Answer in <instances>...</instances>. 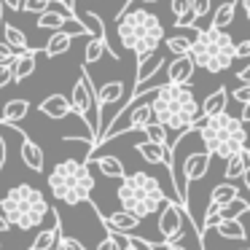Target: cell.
<instances>
[{"mask_svg":"<svg viewBox=\"0 0 250 250\" xmlns=\"http://www.w3.org/2000/svg\"><path fill=\"white\" fill-rule=\"evenodd\" d=\"M153 119L164 124L175 135V140L186 137L199 126L202 119V105L194 97L191 86H180V83H162L153 92Z\"/></svg>","mask_w":250,"mask_h":250,"instance_id":"obj_1","label":"cell"},{"mask_svg":"<svg viewBox=\"0 0 250 250\" xmlns=\"http://www.w3.org/2000/svg\"><path fill=\"white\" fill-rule=\"evenodd\" d=\"M119 41L126 51L135 54V60L159 51V43L164 41V24L159 22L156 14L146 11V8H132L124 17H119Z\"/></svg>","mask_w":250,"mask_h":250,"instance_id":"obj_2","label":"cell"},{"mask_svg":"<svg viewBox=\"0 0 250 250\" xmlns=\"http://www.w3.org/2000/svg\"><path fill=\"white\" fill-rule=\"evenodd\" d=\"M194 132L199 135L205 151L212 153V156H221L223 162H229L237 153H245L248 129H245L242 119H237L231 113H221L215 119H202Z\"/></svg>","mask_w":250,"mask_h":250,"instance_id":"obj_3","label":"cell"},{"mask_svg":"<svg viewBox=\"0 0 250 250\" xmlns=\"http://www.w3.org/2000/svg\"><path fill=\"white\" fill-rule=\"evenodd\" d=\"M0 212L8 218L11 226L30 231V229H38L46 221V215L54 212V207L49 205V199L43 196L41 188L30 183H19L8 188V194L0 199Z\"/></svg>","mask_w":250,"mask_h":250,"instance_id":"obj_4","label":"cell"},{"mask_svg":"<svg viewBox=\"0 0 250 250\" xmlns=\"http://www.w3.org/2000/svg\"><path fill=\"white\" fill-rule=\"evenodd\" d=\"M116 196H119L121 210L137 215L140 221L148 215H153V212H159V207H164L169 202L162 191V183L148 172L126 175L119 183V188H116Z\"/></svg>","mask_w":250,"mask_h":250,"instance_id":"obj_5","label":"cell"},{"mask_svg":"<svg viewBox=\"0 0 250 250\" xmlns=\"http://www.w3.org/2000/svg\"><path fill=\"white\" fill-rule=\"evenodd\" d=\"M49 188L51 196L65 202L67 207H78L89 202L94 191V175L89 172V162H76V159L60 162L49 175Z\"/></svg>","mask_w":250,"mask_h":250,"instance_id":"obj_6","label":"cell"},{"mask_svg":"<svg viewBox=\"0 0 250 250\" xmlns=\"http://www.w3.org/2000/svg\"><path fill=\"white\" fill-rule=\"evenodd\" d=\"M191 57H194L196 67H202V70L223 73L237 60V43H234V38L226 30H218V27L196 30Z\"/></svg>","mask_w":250,"mask_h":250,"instance_id":"obj_7","label":"cell"},{"mask_svg":"<svg viewBox=\"0 0 250 250\" xmlns=\"http://www.w3.org/2000/svg\"><path fill=\"white\" fill-rule=\"evenodd\" d=\"M70 103H73V110L78 113V119L89 126V132H92V143H94L97 140V124L89 119V110H92V105L97 103V89H94L92 78H89L86 65H81V70H78V78H76L73 92H70Z\"/></svg>","mask_w":250,"mask_h":250,"instance_id":"obj_8","label":"cell"},{"mask_svg":"<svg viewBox=\"0 0 250 250\" xmlns=\"http://www.w3.org/2000/svg\"><path fill=\"white\" fill-rule=\"evenodd\" d=\"M186 223L196 226L194 218L188 215V207L186 205H178V202H167L159 212V234H162V242H178L183 239V231H186Z\"/></svg>","mask_w":250,"mask_h":250,"instance_id":"obj_9","label":"cell"},{"mask_svg":"<svg viewBox=\"0 0 250 250\" xmlns=\"http://www.w3.org/2000/svg\"><path fill=\"white\" fill-rule=\"evenodd\" d=\"M94 215L103 221V226L108 229V234L132 237V231H135V229H140V218L132 215V212H126V210H119V212H113V215H100V210L94 207Z\"/></svg>","mask_w":250,"mask_h":250,"instance_id":"obj_10","label":"cell"},{"mask_svg":"<svg viewBox=\"0 0 250 250\" xmlns=\"http://www.w3.org/2000/svg\"><path fill=\"white\" fill-rule=\"evenodd\" d=\"M121 97H124V83H121V81H108V83H103V86L97 89V140H100V126H103V110H105V105L119 103ZM97 140L89 146V151L97 146Z\"/></svg>","mask_w":250,"mask_h":250,"instance_id":"obj_11","label":"cell"},{"mask_svg":"<svg viewBox=\"0 0 250 250\" xmlns=\"http://www.w3.org/2000/svg\"><path fill=\"white\" fill-rule=\"evenodd\" d=\"M151 121H156V119H153V105H151V103H140V105H135V108L129 110V124L121 126V129H116L113 135L108 137V140H113V137H121V135H126V132L146 129ZM108 140H105V143H108Z\"/></svg>","mask_w":250,"mask_h":250,"instance_id":"obj_12","label":"cell"},{"mask_svg":"<svg viewBox=\"0 0 250 250\" xmlns=\"http://www.w3.org/2000/svg\"><path fill=\"white\" fill-rule=\"evenodd\" d=\"M210 159H212V153H207V151H196V153H191V156L186 159V164H183V188L186 191H188V183L202 180L207 175Z\"/></svg>","mask_w":250,"mask_h":250,"instance_id":"obj_13","label":"cell"},{"mask_svg":"<svg viewBox=\"0 0 250 250\" xmlns=\"http://www.w3.org/2000/svg\"><path fill=\"white\" fill-rule=\"evenodd\" d=\"M14 129H19V126H14ZM19 135H22V148H19V156H22L24 167H30L33 172H43V167H46V153H43V148H41L35 140H30V137L24 135L22 129H19Z\"/></svg>","mask_w":250,"mask_h":250,"instance_id":"obj_14","label":"cell"},{"mask_svg":"<svg viewBox=\"0 0 250 250\" xmlns=\"http://www.w3.org/2000/svg\"><path fill=\"white\" fill-rule=\"evenodd\" d=\"M194 57H175L167 65V83H180V86H188L191 78H194Z\"/></svg>","mask_w":250,"mask_h":250,"instance_id":"obj_15","label":"cell"},{"mask_svg":"<svg viewBox=\"0 0 250 250\" xmlns=\"http://www.w3.org/2000/svg\"><path fill=\"white\" fill-rule=\"evenodd\" d=\"M164 67V57L159 54V51H153V54L143 57V60H137V70H135V89L146 86L148 81H151L153 76H159V70Z\"/></svg>","mask_w":250,"mask_h":250,"instance_id":"obj_16","label":"cell"},{"mask_svg":"<svg viewBox=\"0 0 250 250\" xmlns=\"http://www.w3.org/2000/svg\"><path fill=\"white\" fill-rule=\"evenodd\" d=\"M54 215V226L51 229H41L38 237L30 242L27 250H54L57 245H60V237H62V221H60V212H51Z\"/></svg>","mask_w":250,"mask_h":250,"instance_id":"obj_17","label":"cell"},{"mask_svg":"<svg viewBox=\"0 0 250 250\" xmlns=\"http://www.w3.org/2000/svg\"><path fill=\"white\" fill-rule=\"evenodd\" d=\"M41 113L54 119V121H60V119H67L70 113H76V110H73L70 97H65V94H49V97L41 103Z\"/></svg>","mask_w":250,"mask_h":250,"instance_id":"obj_18","label":"cell"},{"mask_svg":"<svg viewBox=\"0 0 250 250\" xmlns=\"http://www.w3.org/2000/svg\"><path fill=\"white\" fill-rule=\"evenodd\" d=\"M229 97H231V92H229L226 86L215 89V92L210 94L207 100H202V119H215V116L221 113H229Z\"/></svg>","mask_w":250,"mask_h":250,"instance_id":"obj_19","label":"cell"},{"mask_svg":"<svg viewBox=\"0 0 250 250\" xmlns=\"http://www.w3.org/2000/svg\"><path fill=\"white\" fill-rule=\"evenodd\" d=\"M76 30H60V33H54L49 38V43L43 46V54L49 57V60H54V57H62V54H67L70 51V46H73V38H76Z\"/></svg>","mask_w":250,"mask_h":250,"instance_id":"obj_20","label":"cell"},{"mask_svg":"<svg viewBox=\"0 0 250 250\" xmlns=\"http://www.w3.org/2000/svg\"><path fill=\"white\" fill-rule=\"evenodd\" d=\"M35 57H38V49L19 51V54H17V60L11 62V67H14V83L27 81V78L35 73Z\"/></svg>","mask_w":250,"mask_h":250,"instance_id":"obj_21","label":"cell"},{"mask_svg":"<svg viewBox=\"0 0 250 250\" xmlns=\"http://www.w3.org/2000/svg\"><path fill=\"white\" fill-rule=\"evenodd\" d=\"M30 113V103L24 97H17V100H8L6 108H3V116H0V124L6 126H19V121Z\"/></svg>","mask_w":250,"mask_h":250,"instance_id":"obj_22","label":"cell"},{"mask_svg":"<svg viewBox=\"0 0 250 250\" xmlns=\"http://www.w3.org/2000/svg\"><path fill=\"white\" fill-rule=\"evenodd\" d=\"M218 237L221 239H234V242H245L248 245V229L239 223V218H223L215 226Z\"/></svg>","mask_w":250,"mask_h":250,"instance_id":"obj_23","label":"cell"},{"mask_svg":"<svg viewBox=\"0 0 250 250\" xmlns=\"http://www.w3.org/2000/svg\"><path fill=\"white\" fill-rule=\"evenodd\" d=\"M94 164H97V169L105 175V178H110V180H124L126 178V169H124V162H121L119 156H100V159H94Z\"/></svg>","mask_w":250,"mask_h":250,"instance_id":"obj_24","label":"cell"},{"mask_svg":"<svg viewBox=\"0 0 250 250\" xmlns=\"http://www.w3.org/2000/svg\"><path fill=\"white\" fill-rule=\"evenodd\" d=\"M248 167H250V151H245V153H237V156H231L226 162V167H223V178L226 180H242L245 178V172H248Z\"/></svg>","mask_w":250,"mask_h":250,"instance_id":"obj_25","label":"cell"},{"mask_svg":"<svg viewBox=\"0 0 250 250\" xmlns=\"http://www.w3.org/2000/svg\"><path fill=\"white\" fill-rule=\"evenodd\" d=\"M81 22L86 24V30L94 35V38H100V41H105V43L110 46V41H108V35H105V22L100 19V14L97 11H83V17H81ZM110 54L116 57V46H110ZM119 60V57H116Z\"/></svg>","mask_w":250,"mask_h":250,"instance_id":"obj_26","label":"cell"},{"mask_svg":"<svg viewBox=\"0 0 250 250\" xmlns=\"http://www.w3.org/2000/svg\"><path fill=\"white\" fill-rule=\"evenodd\" d=\"M237 6H239V0H223L221 6L215 8V14H212V22H210V27L226 30L229 24H231V19H234V11H237Z\"/></svg>","mask_w":250,"mask_h":250,"instance_id":"obj_27","label":"cell"},{"mask_svg":"<svg viewBox=\"0 0 250 250\" xmlns=\"http://www.w3.org/2000/svg\"><path fill=\"white\" fill-rule=\"evenodd\" d=\"M234 199H239V186H234L231 180L218 183L215 188H212V194H210V202H215V205H221V207L231 205Z\"/></svg>","mask_w":250,"mask_h":250,"instance_id":"obj_28","label":"cell"},{"mask_svg":"<svg viewBox=\"0 0 250 250\" xmlns=\"http://www.w3.org/2000/svg\"><path fill=\"white\" fill-rule=\"evenodd\" d=\"M3 35H6V43L11 46L14 51H30L33 46L27 43V38H24V33L19 27H14V24H3Z\"/></svg>","mask_w":250,"mask_h":250,"instance_id":"obj_29","label":"cell"},{"mask_svg":"<svg viewBox=\"0 0 250 250\" xmlns=\"http://www.w3.org/2000/svg\"><path fill=\"white\" fill-rule=\"evenodd\" d=\"M191 8H194V0H169V11L175 17V30H180L191 17Z\"/></svg>","mask_w":250,"mask_h":250,"instance_id":"obj_30","label":"cell"},{"mask_svg":"<svg viewBox=\"0 0 250 250\" xmlns=\"http://www.w3.org/2000/svg\"><path fill=\"white\" fill-rule=\"evenodd\" d=\"M164 43H167L169 54L175 57H188L191 49H194V38H188V35H169Z\"/></svg>","mask_w":250,"mask_h":250,"instance_id":"obj_31","label":"cell"},{"mask_svg":"<svg viewBox=\"0 0 250 250\" xmlns=\"http://www.w3.org/2000/svg\"><path fill=\"white\" fill-rule=\"evenodd\" d=\"M67 22H70V19H67L65 14H57V11H46V14H41V17H38V27L41 30H54V33H60ZM78 24H81V22H78Z\"/></svg>","mask_w":250,"mask_h":250,"instance_id":"obj_32","label":"cell"},{"mask_svg":"<svg viewBox=\"0 0 250 250\" xmlns=\"http://www.w3.org/2000/svg\"><path fill=\"white\" fill-rule=\"evenodd\" d=\"M210 11H212V0H194V8H191L188 22H186L180 30H194V27H196V22H199L202 17H207ZM180 30H178V33H180Z\"/></svg>","mask_w":250,"mask_h":250,"instance_id":"obj_33","label":"cell"},{"mask_svg":"<svg viewBox=\"0 0 250 250\" xmlns=\"http://www.w3.org/2000/svg\"><path fill=\"white\" fill-rule=\"evenodd\" d=\"M146 140H151V143H156V146H162V148H169V137H167V126L164 124H159V121H151V124L146 126Z\"/></svg>","mask_w":250,"mask_h":250,"instance_id":"obj_34","label":"cell"},{"mask_svg":"<svg viewBox=\"0 0 250 250\" xmlns=\"http://www.w3.org/2000/svg\"><path fill=\"white\" fill-rule=\"evenodd\" d=\"M105 51H110V46L105 43V41H100V38L89 41V43H86V49H83V65H92V62H100V60H103V54H105Z\"/></svg>","mask_w":250,"mask_h":250,"instance_id":"obj_35","label":"cell"},{"mask_svg":"<svg viewBox=\"0 0 250 250\" xmlns=\"http://www.w3.org/2000/svg\"><path fill=\"white\" fill-rule=\"evenodd\" d=\"M242 212H250V202L242 199V196H239V199H234L231 205L221 207V215H223V218H239Z\"/></svg>","mask_w":250,"mask_h":250,"instance_id":"obj_36","label":"cell"},{"mask_svg":"<svg viewBox=\"0 0 250 250\" xmlns=\"http://www.w3.org/2000/svg\"><path fill=\"white\" fill-rule=\"evenodd\" d=\"M51 3H54V0H24L22 11L24 14H38V17H41V14H46L51 8Z\"/></svg>","mask_w":250,"mask_h":250,"instance_id":"obj_37","label":"cell"},{"mask_svg":"<svg viewBox=\"0 0 250 250\" xmlns=\"http://www.w3.org/2000/svg\"><path fill=\"white\" fill-rule=\"evenodd\" d=\"M97 250H124V242H121L119 234H108V237L97 245Z\"/></svg>","mask_w":250,"mask_h":250,"instance_id":"obj_38","label":"cell"},{"mask_svg":"<svg viewBox=\"0 0 250 250\" xmlns=\"http://www.w3.org/2000/svg\"><path fill=\"white\" fill-rule=\"evenodd\" d=\"M17 54H19V51H14L11 46L6 43V41L0 43V65H11V62L17 60Z\"/></svg>","mask_w":250,"mask_h":250,"instance_id":"obj_39","label":"cell"},{"mask_svg":"<svg viewBox=\"0 0 250 250\" xmlns=\"http://www.w3.org/2000/svg\"><path fill=\"white\" fill-rule=\"evenodd\" d=\"M57 248H60V250H86L78 239L67 237V234H62V237H60V245H57Z\"/></svg>","mask_w":250,"mask_h":250,"instance_id":"obj_40","label":"cell"},{"mask_svg":"<svg viewBox=\"0 0 250 250\" xmlns=\"http://www.w3.org/2000/svg\"><path fill=\"white\" fill-rule=\"evenodd\" d=\"M231 97L237 100L239 105H248V103H250V86H239V89H234Z\"/></svg>","mask_w":250,"mask_h":250,"instance_id":"obj_41","label":"cell"},{"mask_svg":"<svg viewBox=\"0 0 250 250\" xmlns=\"http://www.w3.org/2000/svg\"><path fill=\"white\" fill-rule=\"evenodd\" d=\"M8 81H14V67L11 65H0V89L8 86Z\"/></svg>","mask_w":250,"mask_h":250,"instance_id":"obj_42","label":"cell"},{"mask_svg":"<svg viewBox=\"0 0 250 250\" xmlns=\"http://www.w3.org/2000/svg\"><path fill=\"white\" fill-rule=\"evenodd\" d=\"M6 162H8V143L3 140V135H0V169L6 167Z\"/></svg>","mask_w":250,"mask_h":250,"instance_id":"obj_43","label":"cell"},{"mask_svg":"<svg viewBox=\"0 0 250 250\" xmlns=\"http://www.w3.org/2000/svg\"><path fill=\"white\" fill-rule=\"evenodd\" d=\"M245 57H250V38L237 43V60H245Z\"/></svg>","mask_w":250,"mask_h":250,"instance_id":"obj_44","label":"cell"},{"mask_svg":"<svg viewBox=\"0 0 250 250\" xmlns=\"http://www.w3.org/2000/svg\"><path fill=\"white\" fill-rule=\"evenodd\" d=\"M237 78H239V83H242V86H250V65H245L242 70L237 73Z\"/></svg>","mask_w":250,"mask_h":250,"instance_id":"obj_45","label":"cell"},{"mask_svg":"<svg viewBox=\"0 0 250 250\" xmlns=\"http://www.w3.org/2000/svg\"><path fill=\"white\" fill-rule=\"evenodd\" d=\"M143 3H162V0H143ZM132 6H135V0H126V3L121 6V11L116 14V17H124L126 11H132Z\"/></svg>","mask_w":250,"mask_h":250,"instance_id":"obj_46","label":"cell"},{"mask_svg":"<svg viewBox=\"0 0 250 250\" xmlns=\"http://www.w3.org/2000/svg\"><path fill=\"white\" fill-rule=\"evenodd\" d=\"M3 6H6L8 11H22V8H24V0H3Z\"/></svg>","mask_w":250,"mask_h":250,"instance_id":"obj_47","label":"cell"},{"mask_svg":"<svg viewBox=\"0 0 250 250\" xmlns=\"http://www.w3.org/2000/svg\"><path fill=\"white\" fill-rule=\"evenodd\" d=\"M124 250H140V242L135 237H124Z\"/></svg>","mask_w":250,"mask_h":250,"instance_id":"obj_48","label":"cell"},{"mask_svg":"<svg viewBox=\"0 0 250 250\" xmlns=\"http://www.w3.org/2000/svg\"><path fill=\"white\" fill-rule=\"evenodd\" d=\"M239 119H242V124H250V103L242 105V116H239Z\"/></svg>","mask_w":250,"mask_h":250,"instance_id":"obj_49","label":"cell"},{"mask_svg":"<svg viewBox=\"0 0 250 250\" xmlns=\"http://www.w3.org/2000/svg\"><path fill=\"white\" fill-rule=\"evenodd\" d=\"M162 245H164V250H186L180 242H162Z\"/></svg>","mask_w":250,"mask_h":250,"instance_id":"obj_50","label":"cell"},{"mask_svg":"<svg viewBox=\"0 0 250 250\" xmlns=\"http://www.w3.org/2000/svg\"><path fill=\"white\" fill-rule=\"evenodd\" d=\"M8 229H11V223H8V218L0 212V231H8Z\"/></svg>","mask_w":250,"mask_h":250,"instance_id":"obj_51","label":"cell"},{"mask_svg":"<svg viewBox=\"0 0 250 250\" xmlns=\"http://www.w3.org/2000/svg\"><path fill=\"white\" fill-rule=\"evenodd\" d=\"M239 6H242V11H245V17L250 19V0H239Z\"/></svg>","mask_w":250,"mask_h":250,"instance_id":"obj_52","label":"cell"},{"mask_svg":"<svg viewBox=\"0 0 250 250\" xmlns=\"http://www.w3.org/2000/svg\"><path fill=\"white\" fill-rule=\"evenodd\" d=\"M242 183H245V188H248V194H250V167H248V172H245Z\"/></svg>","mask_w":250,"mask_h":250,"instance_id":"obj_53","label":"cell"},{"mask_svg":"<svg viewBox=\"0 0 250 250\" xmlns=\"http://www.w3.org/2000/svg\"><path fill=\"white\" fill-rule=\"evenodd\" d=\"M3 14H6V6H3V0H0V27L6 24V22H3Z\"/></svg>","mask_w":250,"mask_h":250,"instance_id":"obj_54","label":"cell"},{"mask_svg":"<svg viewBox=\"0 0 250 250\" xmlns=\"http://www.w3.org/2000/svg\"><path fill=\"white\" fill-rule=\"evenodd\" d=\"M0 248H3V242H0Z\"/></svg>","mask_w":250,"mask_h":250,"instance_id":"obj_55","label":"cell"},{"mask_svg":"<svg viewBox=\"0 0 250 250\" xmlns=\"http://www.w3.org/2000/svg\"><path fill=\"white\" fill-rule=\"evenodd\" d=\"M54 250H60V248H54Z\"/></svg>","mask_w":250,"mask_h":250,"instance_id":"obj_56","label":"cell"},{"mask_svg":"<svg viewBox=\"0 0 250 250\" xmlns=\"http://www.w3.org/2000/svg\"><path fill=\"white\" fill-rule=\"evenodd\" d=\"M248 250H250V248H248Z\"/></svg>","mask_w":250,"mask_h":250,"instance_id":"obj_57","label":"cell"}]
</instances>
